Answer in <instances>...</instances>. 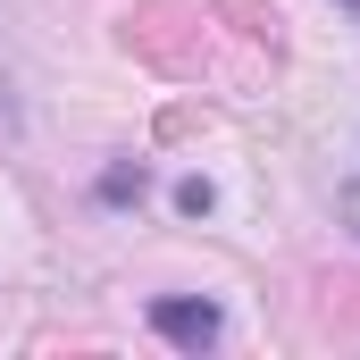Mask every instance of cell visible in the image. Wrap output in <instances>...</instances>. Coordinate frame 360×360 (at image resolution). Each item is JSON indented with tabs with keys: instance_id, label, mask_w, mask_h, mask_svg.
Instances as JSON below:
<instances>
[{
	"instance_id": "obj_1",
	"label": "cell",
	"mask_w": 360,
	"mask_h": 360,
	"mask_svg": "<svg viewBox=\"0 0 360 360\" xmlns=\"http://www.w3.org/2000/svg\"><path fill=\"white\" fill-rule=\"evenodd\" d=\"M151 327L168 335V344H184V352H201V344H218V302H151Z\"/></svg>"
},
{
	"instance_id": "obj_2",
	"label": "cell",
	"mask_w": 360,
	"mask_h": 360,
	"mask_svg": "<svg viewBox=\"0 0 360 360\" xmlns=\"http://www.w3.org/2000/svg\"><path fill=\"white\" fill-rule=\"evenodd\" d=\"M134 193H143V168H109L101 176V201H134Z\"/></svg>"
},
{
	"instance_id": "obj_3",
	"label": "cell",
	"mask_w": 360,
	"mask_h": 360,
	"mask_svg": "<svg viewBox=\"0 0 360 360\" xmlns=\"http://www.w3.org/2000/svg\"><path fill=\"white\" fill-rule=\"evenodd\" d=\"M176 210H184V218H201V210H210V184L184 176V184H176Z\"/></svg>"
},
{
	"instance_id": "obj_4",
	"label": "cell",
	"mask_w": 360,
	"mask_h": 360,
	"mask_svg": "<svg viewBox=\"0 0 360 360\" xmlns=\"http://www.w3.org/2000/svg\"><path fill=\"white\" fill-rule=\"evenodd\" d=\"M344 218H352V226H360V184H352V193H344Z\"/></svg>"
},
{
	"instance_id": "obj_5",
	"label": "cell",
	"mask_w": 360,
	"mask_h": 360,
	"mask_svg": "<svg viewBox=\"0 0 360 360\" xmlns=\"http://www.w3.org/2000/svg\"><path fill=\"white\" fill-rule=\"evenodd\" d=\"M344 8H352V17H360V0H344Z\"/></svg>"
}]
</instances>
